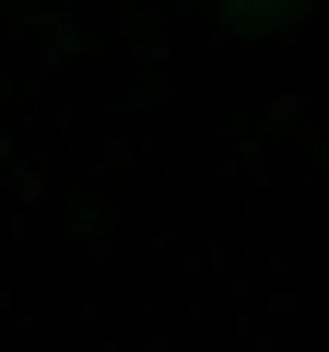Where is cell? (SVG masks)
<instances>
[{
    "label": "cell",
    "instance_id": "cell-1",
    "mask_svg": "<svg viewBox=\"0 0 329 352\" xmlns=\"http://www.w3.org/2000/svg\"><path fill=\"white\" fill-rule=\"evenodd\" d=\"M212 24H294V12H317V0H200Z\"/></svg>",
    "mask_w": 329,
    "mask_h": 352
}]
</instances>
